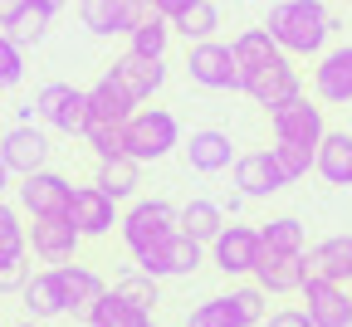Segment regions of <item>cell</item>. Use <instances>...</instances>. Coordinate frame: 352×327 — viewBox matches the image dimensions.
Here are the masks:
<instances>
[{"label":"cell","mask_w":352,"mask_h":327,"mask_svg":"<svg viewBox=\"0 0 352 327\" xmlns=\"http://www.w3.org/2000/svg\"><path fill=\"white\" fill-rule=\"evenodd\" d=\"M264 30L274 34V44L289 59H314V54L328 49L338 20L323 0H279L270 10V20H264Z\"/></svg>","instance_id":"1"},{"label":"cell","mask_w":352,"mask_h":327,"mask_svg":"<svg viewBox=\"0 0 352 327\" xmlns=\"http://www.w3.org/2000/svg\"><path fill=\"white\" fill-rule=\"evenodd\" d=\"M182 147V122H176L166 108H138L127 117V157L132 161H162Z\"/></svg>","instance_id":"2"},{"label":"cell","mask_w":352,"mask_h":327,"mask_svg":"<svg viewBox=\"0 0 352 327\" xmlns=\"http://www.w3.org/2000/svg\"><path fill=\"white\" fill-rule=\"evenodd\" d=\"M132 264H138L142 273H152V278H191L206 264V245L182 235V229H171V235H162L147 249L132 254Z\"/></svg>","instance_id":"3"},{"label":"cell","mask_w":352,"mask_h":327,"mask_svg":"<svg viewBox=\"0 0 352 327\" xmlns=\"http://www.w3.org/2000/svg\"><path fill=\"white\" fill-rule=\"evenodd\" d=\"M186 74L196 88H210V93H240L245 74H240V59L230 44H220V39H201L186 49Z\"/></svg>","instance_id":"4"},{"label":"cell","mask_w":352,"mask_h":327,"mask_svg":"<svg viewBox=\"0 0 352 327\" xmlns=\"http://www.w3.org/2000/svg\"><path fill=\"white\" fill-rule=\"evenodd\" d=\"M34 117L44 127H54L64 137H83V122H88V88H74V83H44L34 98H30Z\"/></svg>","instance_id":"5"},{"label":"cell","mask_w":352,"mask_h":327,"mask_svg":"<svg viewBox=\"0 0 352 327\" xmlns=\"http://www.w3.org/2000/svg\"><path fill=\"white\" fill-rule=\"evenodd\" d=\"M270 132L274 142H298V147H318L323 142V103L308 98V93H294V98H284L279 108H270Z\"/></svg>","instance_id":"6"},{"label":"cell","mask_w":352,"mask_h":327,"mask_svg":"<svg viewBox=\"0 0 352 327\" xmlns=\"http://www.w3.org/2000/svg\"><path fill=\"white\" fill-rule=\"evenodd\" d=\"M240 93H245V98H254L264 113H270V108H279L284 98L303 93V74H298V64H294L289 54H279V59H270V64L250 69L245 83H240Z\"/></svg>","instance_id":"7"},{"label":"cell","mask_w":352,"mask_h":327,"mask_svg":"<svg viewBox=\"0 0 352 327\" xmlns=\"http://www.w3.org/2000/svg\"><path fill=\"white\" fill-rule=\"evenodd\" d=\"M259 254H264V240H259V229H250V225H230L226 220V229L210 240V264L226 278H250Z\"/></svg>","instance_id":"8"},{"label":"cell","mask_w":352,"mask_h":327,"mask_svg":"<svg viewBox=\"0 0 352 327\" xmlns=\"http://www.w3.org/2000/svg\"><path fill=\"white\" fill-rule=\"evenodd\" d=\"M15 196H20V210H25L30 220L69 215V196H74V181L44 166V171H34V176H20V181H15Z\"/></svg>","instance_id":"9"},{"label":"cell","mask_w":352,"mask_h":327,"mask_svg":"<svg viewBox=\"0 0 352 327\" xmlns=\"http://www.w3.org/2000/svg\"><path fill=\"white\" fill-rule=\"evenodd\" d=\"M171 229H176V205H171V201H132L127 215L118 220V235H122L127 254L147 249L152 240L171 235Z\"/></svg>","instance_id":"10"},{"label":"cell","mask_w":352,"mask_h":327,"mask_svg":"<svg viewBox=\"0 0 352 327\" xmlns=\"http://www.w3.org/2000/svg\"><path fill=\"white\" fill-rule=\"evenodd\" d=\"M118 201L103 191V185H74V196H69V225L78 229L83 240H103L113 235V225H118Z\"/></svg>","instance_id":"11"},{"label":"cell","mask_w":352,"mask_h":327,"mask_svg":"<svg viewBox=\"0 0 352 327\" xmlns=\"http://www.w3.org/2000/svg\"><path fill=\"white\" fill-rule=\"evenodd\" d=\"M25 240H30V254H34L39 264H50V269L74 264V254H78V245H83V235L69 225V215H50V220L25 225Z\"/></svg>","instance_id":"12"},{"label":"cell","mask_w":352,"mask_h":327,"mask_svg":"<svg viewBox=\"0 0 352 327\" xmlns=\"http://www.w3.org/2000/svg\"><path fill=\"white\" fill-rule=\"evenodd\" d=\"M50 132L34 127V122H15L6 137H0V161H6L15 176H34L50 166Z\"/></svg>","instance_id":"13"},{"label":"cell","mask_w":352,"mask_h":327,"mask_svg":"<svg viewBox=\"0 0 352 327\" xmlns=\"http://www.w3.org/2000/svg\"><path fill=\"white\" fill-rule=\"evenodd\" d=\"M230 176H235V191L245 201H270V196H279L289 185V176L274 161V152H245V157H235Z\"/></svg>","instance_id":"14"},{"label":"cell","mask_w":352,"mask_h":327,"mask_svg":"<svg viewBox=\"0 0 352 327\" xmlns=\"http://www.w3.org/2000/svg\"><path fill=\"white\" fill-rule=\"evenodd\" d=\"M108 78L127 93L132 103H147L152 93H162V83H166V59H147V54H118L113 64H108Z\"/></svg>","instance_id":"15"},{"label":"cell","mask_w":352,"mask_h":327,"mask_svg":"<svg viewBox=\"0 0 352 327\" xmlns=\"http://www.w3.org/2000/svg\"><path fill=\"white\" fill-rule=\"evenodd\" d=\"M303 313L314 317V327H352V289L328 284V278H303Z\"/></svg>","instance_id":"16"},{"label":"cell","mask_w":352,"mask_h":327,"mask_svg":"<svg viewBox=\"0 0 352 327\" xmlns=\"http://www.w3.org/2000/svg\"><path fill=\"white\" fill-rule=\"evenodd\" d=\"M314 98L318 103H352V44H338V49L318 54V69H314Z\"/></svg>","instance_id":"17"},{"label":"cell","mask_w":352,"mask_h":327,"mask_svg":"<svg viewBox=\"0 0 352 327\" xmlns=\"http://www.w3.org/2000/svg\"><path fill=\"white\" fill-rule=\"evenodd\" d=\"M186 166L201 171V176H215V171H230L235 166V142H230V132H220V127H196L186 142Z\"/></svg>","instance_id":"18"},{"label":"cell","mask_w":352,"mask_h":327,"mask_svg":"<svg viewBox=\"0 0 352 327\" xmlns=\"http://www.w3.org/2000/svg\"><path fill=\"white\" fill-rule=\"evenodd\" d=\"M250 278H254L264 293H274V298H279V293H298V289H303L308 264H303V254H270V249H264Z\"/></svg>","instance_id":"19"},{"label":"cell","mask_w":352,"mask_h":327,"mask_svg":"<svg viewBox=\"0 0 352 327\" xmlns=\"http://www.w3.org/2000/svg\"><path fill=\"white\" fill-rule=\"evenodd\" d=\"M59 284H64V303H69V317H88L94 313V303L108 293L103 284V273L98 269H88V264H59Z\"/></svg>","instance_id":"20"},{"label":"cell","mask_w":352,"mask_h":327,"mask_svg":"<svg viewBox=\"0 0 352 327\" xmlns=\"http://www.w3.org/2000/svg\"><path fill=\"white\" fill-rule=\"evenodd\" d=\"M308 278H328V284H352V235H333L303 254Z\"/></svg>","instance_id":"21"},{"label":"cell","mask_w":352,"mask_h":327,"mask_svg":"<svg viewBox=\"0 0 352 327\" xmlns=\"http://www.w3.org/2000/svg\"><path fill=\"white\" fill-rule=\"evenodd\" d=\"M20 298H25V313L39 317V322H50V317H64V313H69L64 284H59V269H39V273H30V284L20 289Z\"/></svg>","instance_id":"22"},{"label":"cell","mask_w":352,"mask_h":327,"mask_svg":"<svg viewBox=\"0 0 352 327\" xmlns=\"http://www.w3.org/2000/svg\"><path fill=\"white\" fill-rule=\"evenodd\" d=\"M314 171L338 185V191H347L352 185V132H323V142H318V157H314Z\"/></svg>","instance_id":"23"},{"label":"cell","mask_w":352,"mask_h":327,"mask_svg":"<svg viewBox=\"0 0 352 327\" xmlns=\"http://www.w3.org/2000/svg\"><path fill=\"white\" fill-rule=\"evenodd\" d=\"M54 15H59V5H54V0H25V5L15 10V20L6 25V34L20 44V49H34V44H39L44 34H50Z\"/></svg>","instance_id":"24"},{"label":"cell","mask_w":352,"mask_h":327,"mask_svg":"<svg viewBox=\"0 0 352 327\" xmlns=\"http://www.w3.org/2000/svg\"><path fill=\"white\" fill-rule=\"evenodd\" d=\"M94 185H103L113 201H132V196H138V185H142V161H132L127 152H118V157H98V176H94Z\"/></svg>","instance_id":"25"},{"label":"cell","mask_w":352,"mask_h":327,"mask_svg":"<svg viewBox=\"0 0 352 327\" xmlns=\"http://www.w3.org/2000/svg\"><path fill=\"white\" fill-rule=\"evenodd\" d=\"M138 108H142V103H132L108 74H103L94 88H88V122H127ZM88 122H83V127H88Z\"/></svg>","instance_id":"26"},{"label":"cell","mask_w":352,"mask_h":327,"mask_svg":"<svg viewBox=\"0 0 352 327\" xmlns=\"http://www.w3.org/2000/svg\"><path fill=\"white\" fill-rule=\"evenodd\" d=\"M176 229L182 235H191V240H201V245H210L220 229H226V205H215V201H186L182 210H176Z\"/></svg>","instance_id":"27"},{"label":"cell","mask_w":352,"mask_h":327,"mask_svg":"<svg viewBox=\"0 0 352 327\" xmlns=\"http://www.w3.org/2000/svg\"><path fill=\"white\" fill-rule=\"evenodd\" d=\"M83 322H88V327H157L147 308H132V303H127V298H118L113 289L94 303V313H88Z\"/></svg>","instance_id":"28"},{"label":"cell","mask_w":352,"mask_h":327,"mask_svg":"<svg viewBox=\"0 0 352 327\" xmlns=\"http://www.w3.org/2000/svg\"><path fill=\"white\" fill-rule=\"evenodd\" d=\"M230 49H235V59H240V74H250V69H259V64H270V59L284 54L264 25H259V30H240V34L230 39Z\"/></svg>","instance_id":"29"},{"label":"cell","mask_w":352,"mask_h":327,"mask_svg":"<svg viewBox=\"0 0 352 327\" xmlns=\"http://www.w3.org/2000/svg\"><path fill=\"white\" fill-rule=\"evenodd\" d=\"M259 240H264L270 254H308V229L294 215H279L270 225H259Z\"/></svg>","instance_id":"30"},{"label":"cell","mask_w":352,"mask_h":327,"mask_svg":"<svg viewBox=\"0 0 352 327\" xmlns=\"http://www.w3.org/2000/svg\"><path fill=\"white\" fill-rule=\"evenodd\" d=\"M78 20L88 34L113 39V34H122V0H78Z\"/></svg>","instance_id":"31"},{"label":"cell","mask_w":352,"mask_h":327,"mask_svg":"<svg viewBox=\"0 0 352 327\" xmlns=\"http://www.w3.org/2000/svg\"><path fill=\"white\" fill-rule=\"evenodd\" d=\"M171 30L182 34L186 44L215 39V30H220V10H215V0H196V5H191L186 15H176V20H171Z\"/></svg>","instance_id":"32"},{"label":"cell","mask_w":352,"mask_h":327,"mask_svg":"<svg viewBox=\"0 0 352 327\" xmlns=\"http://www.w3.org/2000/svg\"><path fill=\"white\" fill-rule=\"evenodd\" d=\"M171 34H176L171 20H166V15H152L142 30H132V34H127V49H132V54H147V59H166Z\"/></svg>","instance_id":"33"},{"label":"cell","mask_w":352,"mask_h":327,"mask_svg":"<svg viewBox=\"0 0 352 327\" xmlns=\"http://www.w3.org/2000/svg\"><path fill=\"white\" fill-rule=\"evenodd\" d=\"M157 284H162V278H152V273H142V269H127L118 284H113V293L127 298L132 308H147V313H152V308L162 303V289H157Z\"/></svg>","instance_id":"34"},{"label":"cell","mask_w":352,"mask_h":327,"mask_svg":"<svg viewBox=\"0 0 352 327\" xmlns=\"http://www.w3.org/2000/svg\"><path fill=\"white\" fill-rule=\"evenodd\" d=\"M226 298H230V308H235L240 327H259L264 317H270V293H264L259 284H235Z\"/></svg>","instance_id":"35"},{"label":"cell","mask_w":352,"mask_h":327,"mask_svg":"<svg viewBox=\"0 0 352 327\" xmlns=\"http://www.w3.org/2000/svg\"><path fill=\"white\" fill-rule=\"evenodd\" d=\"M186 327H240V317H235L230 298L220 293V298H206V303H196V308L186 313Z\"/></svg>","instance_id":"36"},{"label":"cell","mask_w":352,"mask_h":327,"mask_svg":"<svg viewBox=\"0 0 352 327\" xmlns=\"http://www.w3.org/2000/svg\"><path fill=\"white\" fill-rule=\"evenodd\" d=\"M270 152H274V161L284 166L289 185H294V181H303L308 171H314V157H318V147H298V142H274Z\"/></svg>","instance_id":"37"},{"label":"cell","mask_w":352,"mask_h":327,"mask_svg":"<svg viewBox=\"0 0 352 327\" xmlns=\"http://www.w3.org/2000/svg\"><path fill=\"white\" fill-rule=\"evenodd\" d=\"M20 78H25V49L0 30V93H10V88H20Z\"/></svg>","instance_id":"38"},{"label":"cell","mask_w":352,"mask_h":327,"mask_svg":"<svg viewBox=\"0 0 352 327\" xmlns=\"http://www.w3.org/2000/svg\"><path fill=\"white\" fill-rule=\"evenodd\" d=\"M30 273H34L30 254H0V293H20L30 284Z\"/></svg>","instance_id":"39"},{"label":"cell","mask_w":352,"mask_h":327,"mask_svg":"<svg viewBox=\"0 0 352 327\" xmlns=\"http://www.w3.org/2000/svg\"><path fill=\"white\" fill-rule=\"evenodd\" d=\"M152 15H157V5H152V0H122V34L142 30Z\"/></svg>","instance_id":"40"},{"label":"cell","mask_w":352,"mask_h":327,"mask_svg":"<svg viewBox=\"0 0 352 327\" xmlns=\"http://www.w3.org/2000/svg\"><path fill=\"white\" fill-rule=\"evenodd\" d=\"M264 327H314V317H308L303 308H279V313L264 317Z\"/></svg>","instance_id":"41"},{"label":"cell","mask_w":352,"mask_h":327,"mask_svg":"<svg viewBox=\"0 0 352 327\" xmlns=\"http://www.w3.org/2000/svg\"><path fill=\"white\" fill-rule=\"evenodd\" d=\"M152 5H157V15H166V20H176V15H186V10L196 5V0H152Z\"/></svg>","instance_id":"42"},{"label":"cell","mask_w":352,"mask_h":327,"mask_svg":"<svg viewBox=\"0 0 352 327\" xmlns=\"http://www.w3.org/2000/svg\"><path fill=\"white\" fill-rule=\"evenodd\" d=\"M20 5H25V0H0V30L15 20V10H20Z\"/></svg>","instance_id":"43"},{"label":"cell","mask_w":352,"mask_h":327,"mask_svg":"<svg viewBox=\"0 0 352 327\" xmlns=\"http://www.w3.org/2000/svg\"><path fill=\"white\" fill-rule=\"evenodd\" d=\"M10 176H15V171H10V166H6V161H0V201H6V191H10V185H15V181H10Z\"/></svg>","instance_id":"44"},{"label":"cell","mask_w":352,"mask_h":327,"mask_svg":"<svg viewBox=\"0 0 352 327\" xmlns=\"http://www.w3.org/2000/svg\"><path fill=\"white\" fill-rule=\"evenodd\" d=\"M6 215H15V205H6V201H0V220H6Z\"/></svg>","instance_id":"45"},{"label":"cell","mask_w":352,"mask_h":327,"mask_svg":"<svg viewBox=\"0 0 352 327\" xmlns=\"http://www.w3.org/2000/svg\"><path fill=\"white\" fill-rule=\"evenodd\" d=\"M15 327H44V322H39V317H30V322H15Z\"/></svg>","instance_id":"46"},{"label":"cell","mask_w":352,"mask_h":327,"mask_svg":"<svg viewBox=\"0 0 352 327\" xmlns=\"http://www.w3.org/2000/svg\"><path fill=\"white\" fill-rule=\"evenodd\" d=\"M338 5H352V0H338Z\"/></svg>","instance_id":"47"},{"label":"cell","mask_w":352,"mask_h":327,"mask_svg":"<svg viewBox=\"0 0 352 327\" xmlns=\"http://www.w3.org/2000/svg\"><path fill=\"white\" fill-rule=\"evenodd\" d=\"M54 5H59V10H64V0H54Z\"/></svg>","instance_id":"48"},{"label":"cell","mask_w":352,"mask_h":327,"mask_svg":"<svg viewBox=\"0 0 352 327\" xmlns=\"http://www.w3.org/2000/svg\"><path fill=\"white\" fill-rule=\"evenodd\" d=\"M347 289H352V284H347Z\"/></svg>","instance_id":"49"}]
</instances>
